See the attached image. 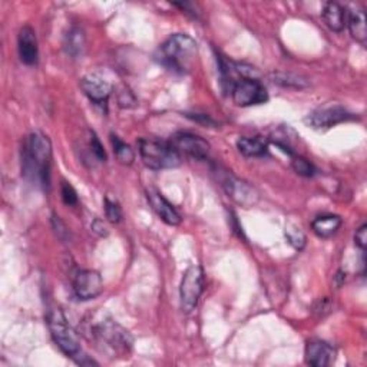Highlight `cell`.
Listing matches in <instances>:
<instances>
[{
	"label": "cell",
	"instance_id": "cell-1",
	"mask_svg": "<svg viewBox=\"0 0 367 367\" xmlns=\"http://www.w3.org/2000/svg\"><path fill=\"white\" fill-rule=\"evenodd\" d=\"M85 336L94 341L95 346L112 357H125L132 349V337L109 314L99 313L86 321Z\"/></svg>",
	"mask_w": 367,
	"mask_h": 367
},
{
	"label": "cell",
	"instance_id": "cell-2",
	"mask_svg": "<svg viewBox=\"0 0 367 367\" xmlns=\"http://www.w3.org/2000/svg\"><path fill=\"white\" fill-rule=\"evenodd\" d=\"M52 144L42 132L31 133L22 147V172L26 179L48 188L51 182Z\"/></svg>",
	"mask_w": 367,
	"mask_h": 367
},
{
	"label": "cell",
	"instance_id": "cell-3",
	"mask_svg": "<svg viewBox=\"0 0 367 367\" xmlns=\"http://www.w3.org/2000/svg\"><path fill=\"white\" fill-rule=\"evenodd\" d=\"M197 54V42L191 36L175 33L159 46L156 59L172 72L187 74L195 62Z\"/></svg>",
	"mask_w": 367,
	"mask_h": 367
},
{
	"label": "cell",
	"instance_id": "cell-4",
	"mask_svg": "<svg viewBox=\"0 0 367 367\" xmlns=\"http://www.w3.org/2000/svg\"><path fill=\"white\" fill-rule=\"evenodd\" d=\"M140 155L145 167L154 171L171 170L181 165V154L170 144L149 138H141L138 141Z\"/></svg>",
	"mask_w": 367,
	"mask_h": 367
},
{
	"label": "cell",
	"instance_id": "cell-5",
	"mask_svg": "<svg viewBox=\"0 0 367 367\" xmlns=\"http://www.w3.org/2000/svg\"><path fill=\"white\" fill-rule=\"evenodd\" d=\"M48 326L56 346L69 357H75L81 353V344L78 334L67 323L66 317L59 309L51 310L48 314Z\"/></svg>",
	"mask_w": 367,
	"mask_h": 367
},
{
	"label": "cell",
	"instance_id": "cell-6",
	"mask_svg": "<svg viewBox=\"0 0 367 367\" xmlns=\"http://www.w3.org/2000/svg\"><path fill=\"white\" fill-rule=\"evenodd\" d=\"M204 290V272L199 266H191L181 280L179 287V300L181 309L184 313H191L198 302Z\"/></svg>",
	"mask_w": 367,
	"mask_h": 367
},
{
	"label": "cell",
	"instance_id": "cell-7",
	"mask_svg": "<svg viewBox=\"0 0 367 367\" xmlns=\"http://www.w3.org/2000/svg\"><path fill=\"white\" fill-rule=\"evenodd\" d=\"M231 97L237 106H252L268 101V94L259 79L240 78L231 89Z\"/></svg>",
	"mask_w": 367,
	"mask_h": 367
},
{
	"label": "cell",
	"instance_id": "cell-8",
	"mask_svg": "<svg viewBox=\"0 0 367 367\" xmlns=\"http://www.w3.org/2000/svg\"><path fill=\"white\" fill-rule=\"evenodd\" d=\"M170 144L179 152L186 154L194 159L204 161L209 158L210 144L201 136L190 132H177L171 136Z\"/></svg>",
	"mask_w": 367,
	"mask_h": 367
},
{
	"label": "cell",
	"instance_id": "cell-9",
	"mask_svg": "<svg viewBox=\"0 0 367 367\" xmlns=\"http://www.w3.org/2000/svg\"><path fill=\"white\" fill-rule=\"evenodd\" d=\"M221 186L229 198L238 205L245 206V209H250L259 199V194L254 188L231 174H224L221 178Z\"/></svg>",
	"mask_w": 367,
	"mask_h": 367
},
{
	"label": "cell",
	"instance_id": "cell-10",
	"mask_svg": "<svg viewBox=\"0 0 367 367\" xmlns=\"http://www.w3.org/2000/svg\"><path fill=\"white\" fill-rule=\"evenodd\" d=\"M74 291L81 300H94L104 291L101 274L95 270H81L74 279Z\"/></svg>",
	"mask_w": 367,
	"mask_h": 367
},
{
	"label": "cell",
	"instance_id": "cell-11",
	"mask_svg": "<svg viewBox=\"0 0 367 367\" xmlns=\"http://www.w3.org/2000/svg\"><path fill=\"white\" fill-rule=\"evenodd\" d=\"M353 118H354L353 113L348 112L344 108L333 106V108L317 109L311 112L306 118V122L314 129H329L341 122L350 121Z\"/></svg>",
	"mask_w": 367,
	"mask_h": 367
},
{
	"label": "cell",
	"instance_id": "cell-12",
	"mask_svg": "<svg viewBox=\"0 0 367 367\" xmlns=\"http://www.w3.org/2000/svg\"><path fill=\"white\" fill-rule=\"evenodd\" d=\"M147 199H148L149 205L152 206V210L155 211V214L165 224L178 225L181 222V215L174 209V205L158 190L148 188L147 190Z\"/></svg>",
	"mask_w": 367,
	"mask_h": 367
},
{
	"label": "cell",
	"instance_id": "cell-13",
	"mask_svg": "<svg viewBox=\"0 0 367 367\" xmlns=\"http://www.w3.org/2000/svg\"><path fill=\"white\" fill-rule=\"evenodd\" d=\"M81 88L85 95L98 105L106 104L112 94V85L98 75H86L81 79Z\"/></svg>",
	"mask_w": 367,
	"mask_h": 367
},
{
	"label": "cell",
	"instance_id": "cell-14",
	"mask_svg": "<svg viewBox=\"0 0 367 367\" xmlns=\"http://www.w3.org/2000/svg\"><path fill=\"white\" fill-rule=\"evenodd\" d=\"M19 58L25 65H36L39 59V48L36 33L31 26H23L17 36Z\"/></svg>",
	"mask_w": 367,
	"mask_h": 367
},
{
	"label": "cell",
	"instance_id": "cell-15",
	"mask_svg": "<svg viewBox=\"0 0 367 367\" xmlns=\"http://www.w3.org/2000/svg\"><path fill=\"white\" fill-rule=\"evenodd\" d=\"M336 352L329 343L323 340H311L306 346V363L314 367L330 366L334 360Z\"/></svg>",
	"mask_w": 367,
	"mask_h": 367
},
{
	"label": "cell",
	"instance_id": "cell-16",
	"mask_svg": "<svg viewBox=\"0 0 367 367\" xmlns=\"http://www.w3.org/2000/svg\"><path fill=\"white\" fill-rule=\"evenodd\" d=\"M85 33L81 28H72L65 35V40H63V46H65V51L67 54V56H71L72 59H78L79 56H82L83 51H85Z\"/></svg>",
	"mask_w": 367,
	"mask_h": 367
},
{
	"label": "cell",
	"instance_id": "cell-17",
	"mask_svg": "<svg viewBox=\"0 0 367 367\" xmlns=\"http://www.w3.org/2000/svg\"><path fill=\"white\" fill-rule=\"evenodd\" d=\"M323 19L333 32H341L346 26V12L336 2L326 3L323 9Z\"/></svg>",
	"mask_w": 367,
	"mask_h": 367
},
{
	"label": "cell",
	"instance_id": "cell-18",
	"mask_svg": "<svg viewBox=\"0 0 367 367\" xmlns=\"http://www.w3.org/2000/svg\"><path fill=\"white\" fill-rule=\"evenodd\" d=\"M341 225V218L339 215H321L311 222V228L316 236L320 238H329L337 233Z\"/></svg>",
	"mask_w": 367,
	"mask_h": 367
},
{
	"label": "cell",
	"instance_id": "cell-19",
	"mask_svg": "<svg viewBox=\"0 0 367 367\" xmlns=\"http://www.w3.org/2000/svg\"><path fill=\"white\" fill-rule=\"evenodd\" d=\"M238 151L248 158H259L267 154V144L260 138L243 136L237 141Z\"/></svg>",
	"mask_w": 367,
	"mask_h": 367
},
{
	"label": "cell",
	"instance_id": "cell-20",
	"mask_svg": "<svg viewBox=\"0 0 367 367\" xmlns=\"http://www.w3.org/2000/svg\"><path fill=\"white\" fill-rule=\"evenodd\" d=\"M348 25H349V31L350 35L353 36V39H356L357 42H360L361 44L366 43L367 39V29H366V16L363 10H353L349 13V20H348Z\"/></svg>",
	"mask_w": 367,
	"mask_h": 367
},
{
	"label": "cell",
	"instance_id": "cell-21",
	"mask_svg": "<svg viewBox=\"0 0 367 367\" xmlns=\"http://www.w3.org/2000/svg\"><path fill=\"white\" fill-rule=\"evenodd\" d=\"M111 142H112V147H113L115 156L118 158L120 163L124 164V165H131L133 163V159H135V154L131 149V147L127 145L124 141H121L120 138L115 136V135L111 136Z\"/></svg>",
	"mask_w": 367,
	"mask_h": 367
},
{
	"label": "cell",
	"instance_id": "cell-22",
	"mask_svg": "<svg viewBox=\"0 0 367 367\" xmlns=\"http://www.w3.org/2000/svg\"><path fill=\"white\" fill-rule=\"evenodd\" d=\"M272 82L279 83L284 88H294V89H302L307 86L306 79H303L302 76H297L293 74H283V72L272 74Z\"/></svg>",
	"mask_w": 367,
	"mask_h": 367
},
{
	"label": "cell",
	"instance_id": "cell-23",
	"mask_svg": "<svg viewBox=\"0 0 367 367\" xmlns=\"http://www.w3.org/2000/svg\"><path fill=\"white\" fill-rule=\"evenodd\" d=\"M291 167H293L294 172L298 174L300 177L310 178V177H314V175H316V168H314V165H313L311 163H309L307 159L302 158V156H293Z\"/></svg>",
	"mask_w": 367,
	"mask_h": 367
},
{
	"label": "cell",
	"instance_id": "cell-24",
	"mask_svg": "<svg viewBox=\"0 0 367 367\" xmlns=\"http://www.w3.org/2000/svg\"><path fill=\"white\" fill-rule=\"evenodd\" d=\"M286 238L295 250H302L306 245L304 233L302 231L300 228H297L294 225H287L286 227Z\"/></svg>",
	"mask_w": 367,
	"mask_h": 367
},
{
	"label": "cell",
	"instance_id": "cell-25",
	"mask_svg": "<svg viewBox=\"0 0 367 367\" xmlns=\"http://www.w3.org/2000/svg\"><path fill=\"white\" fill-rule=\"evenodd\" d=\"M105 214L108 221L118 224L122 220V210L117 201H111L109 198L105 199Z\"/></svg>",
	"mask_w": 367,
	"mask_h": 367
},
{
	"label": "cell",
	"instance_id": "cell-26",
	"mask_svg": "<svg viewBox=\"0 0 367 367\" xmlns=\"http://www.w3.org/2000/svg\"><path fill=\"white\" fill-rule=\"evenodd\" d=\"M89 148H90V152L94 154V156L99 161H106V154H105V149L99 141V138L97 136V133L92 131L89 132Z\"/></svg>",
	"mask_w": 367,
	"mask_h": 367
},
{
	"label": "cell",
	"instance_id": "cell-27",
	"mask_svg": "<svg viewBox=\"0 0 367 367\" xmlns=\"http://www.w3.org/2000/svg\"><path fill=\"white\" fill-rule=\"evenodd\" d=\"M62 199L66 205H76L78 204V194L71 184L63 181L62 182Z\"/></svg>",
	"mask_w": 367,
	"mask_h": 367
},
{
	"label": "cell",
	"instance_id": "cell-28",
	"mask_svg": "<svg viewBox=\"0 0 367 367\" xmlns=\"http://www.w3.org/2000/svg\"><path fill=\"white\" fill-rule=\"evenodd\" d=\"M52 224H54V228H55V233L56 236L62 240V241H67V240H71V233H69V229L66 228V225L59 220V217L54 215L52 218Z\"/></svg>",
	"mask_w": 367,
	"mask_h": 367
},
{
	"label": "cell",
	"instance_id": "cell-29",
	"mask_svg": "<svg viewBox=\"0 0 367 367\" xmlns=\"http://www.w3.org/2000/svg\"><path fill=\"white\" fill-rule=\"evenodd\" d=\"M354 243H356V245H357L361 251H364L366 244H367V225H366V224H363V225L357 229V231H356V234H354Z\"/></svg>",
	"mask_w": 367,
	"mask_h": 367
},
{
	"label": "cell",
	"instance_id": "cell-30",
	"mask_svg": "<svg viewBox=\"0 0 367 367\" xmlns=\"http://www.w3.org/2000/svg\"><path fill=\"white\" fill-rule=\"evenodd\" d=\"M92 229H94V231L98 234V236H101V237H105V236H108V228L105 227V224L101 221V220H95L94 222H92Z\"/></svg>",
	"mask_w": 367,
	"mask_h": 367
}]
</instances>
